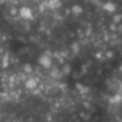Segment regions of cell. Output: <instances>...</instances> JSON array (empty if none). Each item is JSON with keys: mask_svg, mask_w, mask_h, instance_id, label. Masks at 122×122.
<instances>
[{"mask_svg": "<svg viewBox=\"0 0 122 122\" xmlns=\"http://www.w3.org/2000/svg\"><path fill=\"white\" fill-rule=\"evenodd\" d=\"M105 9L107 10V11L109 12H113L115 9H116V7H115V5L113 4V3H106L104 6Z\"/></svg>", "mask_w": 122, "mask_h": 122, "instance_id": "1", "label": "cell"}]
</instances>
